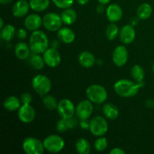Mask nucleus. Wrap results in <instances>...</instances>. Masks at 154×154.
<instances>
[{"mask_svg":"<svg viewBox=\"0 0 154 154\" xmlns=\"http://www.w3.org/2000/svg\"><path fill=\"white\" fill-rule=\"evenodd\" d=\"M48 37L43 31L35 30L32 32L29 41V45L33 54H44L48 48Z\"/></svg>","mask_w":154,"mask_h":154,"instance_id":"2","label":"nucleus"},{"mask_svg":"<svg viewBox=\"0 0 154 154\" xmlns=\"http://www.w3.org/2000/svg\"><path fill=\"white\" fill-rule=\"evenodd\" d=\"M22 147L27 154H42L45 150L43 142L33 137L25 138L23 141Z\"/></svg>","mask_w":154,"mask_h":154,"instance_id":"7","label":"nucleus"},{"mask_svg":"<svg viewBox=\"0 0 154 154\" xmlns=\"http://www.w3.org/2000/svg\"><path fill=\"white\" fill-rule=\"evenodd\" d=\"M102 111L108 120H116L119 117L120 111L117 107L112 103H106L102 107Z\"/></svg>","mask_w":154,"mask_h":154,"instance_id":"21","label":"nucleus"},{"mask_svg":"<svg viewBox=\"0 0 154 154\" xmlns=\"http://www.w3.org/2000/svg\"><path fill=\"white\" fill-rule=\"evenodd\" d=\"M29 63L31 66L36 70H41L45 67V65H46L43 57H41L40 54H33V55L30 58Z\"/></svg>","mask_w":154,"mask_h":154,"instance_id":"30","label":"nucleus"},{"mask_svg":"<svg viewBox=\"0 0 154 154\" xmlns=\"http://www.w3.org/2000/svg\"><path fill=\"white\" fill-rule=\"evenodd\" d=\"M90 130L93 135L103 136L108 130V124L106 119L102 116H96L90 122Z\"/></svg>","mask_w":154,"mask_h":154,"instance_id":"6","label":"nucleus"},{"mask_svg":"<svg viewBox=\"0 0 154 154\" xmlns=\"http://www.w3.org/2000/svg\"><path fill=\"white\" fill-rule=\"evenodd\" d=\"M98 1H99V2L100 3V4L106 5V4H108V3L111 2V0H98Z\"/></svg>","mask_w":154,"mask_h":154,"instance_id":"42","label":"nucleus"},{"mask_svg":"<svg viewBox=\"0 0 154 154\" xmlns=\"http://www.w3.org/2000/svg\"><path fill=\"white\" fill-rule=\"evenodd\" d=\"M57 109L61 118L70 119L72 118L75 114L76 108L70 99H63L59 102Z\"/></svg>","mask_w":154,"mask_h":154,"instance_id":"9","label":"nucleus"},{"mask_svg":"<svg viewBox=\"0 0 154 154\" xmlns=\"http://www.w3.org/2000/svg\"><path fill=\"white\" fill-rule=\"evenodd\" d=\"M45 64L51 68H55L61 63V56L55 48H48L43 54Z\"/></svg>","mask_w":154,"mask_h":154,"instance_id":"12","label":"nucleus"},{"mask_svg":"<svg viewBox=\"0 0 154 154\" xmlns=\"http://www.w3.org/2000/svg\"><path fill=\"white\" fill-rule=\"evenodd\" d=\"M18 118L24 123H30L35 118V111L31 105H22L17 112Z\"/></svg>","mask_w":154,"mask_h":154,"instance_id":"13","label":"nucleus"},{"mask_svg":"<svg viewBox=\"0 0 154 154\" xmlns=\"http://www.w3.org/2000/svg\"><path fill=\"white\" fill-rule=\"evenodd\" d=\"M30 51L29 45L23 42H18L14 48L15 55L20 60H27L30 56Z\"/></svg>","mask_w":154,"mask_h":154,"instance_id":"18","label":"nucleus"},{"mask_svg":"<svg viewBox=\"0 0 154 154\" xmlns=\"http://www.w3.org/2000/svg\"><path fill=\"white\" fill-rule=\"evenodd\" d=\"M119 34V28L117 25H116L114 23H112L110 24L106 29V32H105V35H106V38L109 41H113L117 38V36Z\"/></svg>","mask_w":154,"mask_h":154,"instance_id":"32","label":"nucleus"},{"mask_svg":"<svg viewBox=\"0 0 154 154\" xmlns=\"http://www.w3.org/2000/svg\"><path fill=\"white\" fill-rule=\"evenodd\" d=\"M42 102H43L45 108L48 110H51V111L57 108L59 103V102H57V99H56L54 96L49 94H47L44 96Z\"/></svg>","mask_w":154,"mask_h":154,"instance_id":"31","label":"nucleus"},{"mask_svg":"<svg viewBox=\"0 0 154 154\" xmlns=\"http://www.w3.org/2000/svg\"><path fill=\"white\" fill-rule=\"evenodd\" d=\"M13 0H0V3L2 5H7L11 3Z\"/></svg>","mask_w":154,"mask_h":154,"instance_id":"41","label":"nucleus"},{"mask_svg":"<svg viewBox=\"0 0 154 154\" xmlns=\"http://www.w3.org/2000/svg\"><path fill=\"white\" fill-rule=\"evenodd\" d=\"M20 101L23 105H29L32 101V96L29 93H23L20 96Z\"/></svg>","mask_w":154,"mask_h":154,"instance_id":"35","label":"nucleus"},{"mask_svg":"<svg viewBox=\"0 0 154 154\" xmlns=\"http://www.w3.org/2000/svg\"><path fill=\"white\" fill-rule=\"evenodd\" d=\"M4 26V20H3L2 18H1L0 19V29H2Z\"/></svg>","mask_w":154,"mask_h":154,"instance_id":"43","label":"nucleus"},{"mask_svg":"<svg viewBox=\"0 0 154 154\" xmlns=\"http://www.w3.org/2000/svg\"><path fill=\"white\" fill-rule=\"evenodd\" d=\"M3 106L8 111H16L19 110L21 106V101L16 96H11L5 99Z\"/></svg>","mask_w":154,"mask_h":154,"instance_id":"22","label":"nucleus"},{"mask_svg":"<svg viewBox=\"0 0 154 154\" xmlns=\"http://www.w3.org/2000/svg\"><path fill=\"white\" fill-rule=\"evenodd\" d=\"M30 8L36 12H42L48 9L50 5V0H30Z\"/></svg>","mask_w":154,"mask_h":154,"instance_id":"28","label":"nucleus"},{"mask_svg":"<svg viewBox=\"0 0 154 154\" xmlns=\"http://www.w3.org/2000/svg\"><path fill=\"white\" fill-rule=\"evenodd\" d=\"M16 33L17 32L15 27L13 25L8 24V25L5 26L2 29H1L0 35H1L2 40L5 41V42H10L14 38Z\"/></svg>","mask_w":154,"mask_h":154,"instance_id":"27","label":"nucleus"},{"mask_svg":"<svg viewBox=\"0 0 154 154\" xmlns=\"http://www.w3.org/2000/svg\"><path fill=\"white\" fill-rule=\"evenodd\" d=\"M131 75L135 82L137 83H144V76H145V72L144 69L141 66L135 65L131 69Z\"/></svg>","mask_w":154,"mask_h":154,"instance_id":"29","label":"nucleus"},{"mask_svg":"<svg viewBox=\"0 0 154 154\" xmlns=\"http://www.w3.org/2000/svg\"><path fill=\"white\" fill-rule=\"evenodd\" d=\"M29 8V2L26 0H18L13 5L12 14L15 17H23L28 14Z\"/></svg>","mask_w":154,"mask_h":154,"instance_id":"17","label":"nucleus"},{"mask_svg":"<svg viewBox=\"0 0 154 154\" xmlns=\"http://www.w3.org/2000/svg\"><path fill=\"white\" fill-rule=\"evenodd\" d=\"M75 149L80 154H88L91 151V146L86 138H81L77 140L75 143Z\"/></svg>","mask_w":154,"mask_h":154,"instance_id":"26","label":"nucleus"},{"mask_svg":"<svg viewBox=\"0 0 154 154\" xmlns=\"http://www.w3.org/2000/svg\"><path fill=\"white\" fill-rule=\"evenodd\" d=\"M152 69H153V72H154V63H153V66H152Z\"/></svg>","mask_w":154,"mask_h":154,"instance_id":"44","label":"nucleus"},{"mask_svg":"<svg viewBox=\"0 0 154 154\" xmlns=\"http://www.w3.org/2000/svg\"><path fill=\"white\" fill-rule=\"evenodd\" d=\"M62 20L63 23L66 25H72L77 20V13L74 9L66 8L62 12L61 14Z\"/></svg>","mask_w":154,"mask_h":154,"instance_id":"25","label":"nucleus"},{"mask_svg":"<svg viewBox=\"0 0 154 154\" xmlns=\"http://www.w3.org/2000/svg\"><path fill=\"white\" fill-rule=\"evenodd\" d=\"M59 40L65 44H71L75 41V34L74 31L67 27L60 28L57 32Z\"/></svg>","mask_w":154,"mask_h":154,"instance_id":"20","label":"nucleus"},{"mask_svg":"<svg viewBox=\"0 0 154 154\" xmlns=\"http://www.w3.org/2000/svg\"><path fill=\"white\" fill-rule=\"evenodd\" d=\"M42 22L44 27L51 32L58 31L63 24L61 16L53 12L46 14L42 18Z\"/></svg>","mask_w":154,"mask_h":154,"instance_id":"8","label":"nucleus"},{"mask_svg":"<svg viewBox=\"0 0 154 154\" xmlns=\"http://www.w3.org/2000/svg\"><path fill=\"white\" fill-rule=\"evenodd\" d=\"M147 105L149 108H153L154 107V100L153 99H149L147 102Z\"/></svg>","mask_w":154,"mask_h":154,"instance_id":"39","label":"nucleus"},{"mask_svg":"<svg viewBox=\"0 0 154 154\" xmlns=\"http://www.w3.org/2000/svg\"><path fill=\"white\" fill-rule=\"evenodd\" d=\"M129 59L127 48L123 45H119L114 50L112 54L113 63L118 67H122L126 64Z\"/></svg>","mask_w":154,"mask_h":154,"instance_id":"11","label":"nucleus"},{"mask_svg":"<svg viewBox=\"0 0 154 154\" xmlns=\"http://www.w3.org/2000/svg\"><path fill=\"white\" fill-rule=\"evenodd\" d=\"M78 62L84 68H91L96 63V58L92 53L89 51H82L78 56Z\"/></svg>","mask_w":154,"mask_h":154,"instance_id":"19","label":"nucleus"},{"mask_svg":"<svg viewBox=\"0 0 154 154\" xmlns=\"http://www.w3.org/2000/svg\"><path fill=\"white\" fill-rule=\"evenodd\" d=\"M93 111V102L89 99L82 100L78 104L75 110L77 117L81 120H87L92 115Z\"/></svg>","mask_w":154,"mask_h":154,"instance_id":"10","label":"nucleus"},{"mask_svg":"<svg viewBox=\"0 0 154 154\" xmlns=\"http://www.w3.org/2000/svg\"><path fill=\"white\" fill-rule=\"evenodd\" d=\"M76 120L72 118L70 119H60L57 123V129L59 132H65L69 129H73L76 126Z\"/></svg>","mask_w":154,"mask_h":154,"instance_id":"23","label":"nucleus"},{"mask_svg":"<svg viewBox=\"0 0 154 154\" xmlns=\"http://www.w3.org/2000/svg\"><path fill=\"white\" fill-rule=\"evenodd\" d=\"M144 83H137L127 79H120L114 85V92L123 98L135 96L139 92L141 87H144Z\"/></svg>","mask_w":154,"mask_h":154,"instance_id":"1","label":"nucleus"},{"mask_svg":"<svg viewBox=\"0 0 154 154\" xmlns=\"http://www.w3.org/2000/svg\"><path fill=\"white\" fill-rule=\"evenodd\" d=\"M123 15V10L119 5L111 4L106 8V16L110 22H118L122 19Z\"/></svg>","mask_w":154,"mask_h":154,"instance_id":"14","label":"nucleus"},{"mask_svg":"<svg viewBox=\"0 0 154 154\" xmlns=\"http://www.w3.org/2000/svg\"><path fill=\"white\" fill-rule=\"evenodd\" d=\"M77 2L81 5H87L90 2V0H77Z\"/></svg>","mask_w":154,"mask_h":154,"instance_id":"40","label":"nucleus"},{"mask_svg":"<svg viewBox=\"0 0 154 154\" xmlns=\"http://www.w3.org/2000/svg\"><path fill=\"white\" fill-rule=\"evenodd\" d=\"M81 126L83 129H90V122H87V120H82L81 123Z\"/></svg>","mask_w":154,"mask_h":154,"instance_id":"38","label":"nucleus"},{"mask_svg":"<svg viewBox=\"0 0 154 154\" xmlns=\"http://www.w3.org/2000/svg\"><path fill=\"white\" fill-rule=\"evenodd\" d=\"M111 154H125L126 152L123 150L122 148L120 147H115V148H113L112 150L110 151Z\"/></svg>","mask_w":154,"mask_h":154,"instance_id":"37","label":"nucleus"},{"mask_svg":"<svg viewBox=\"0 0 154 154\" xmlns=\"http://www.w3.org/2000/svg\"><path fill=\"white\" fill-rule=\"evenodd\" d=\"M136 32L134 27L131 25H125L120 31V38L125 45L132 43L135 38Z\"/></svg>","mask_w":154,"mask_h":154,"instance_id":"15","label":"nucleus"},{"mask_svg":"<svg viewBox=\"0 0 154 154\" xmlns=\"http://www.w3.org/2000/svg\"><path fill=\"white\" fill-rule=\"evenodd\" d=\"M42 24H43L42 18L36 14H32L28 15L24 21V26L26 29L32 32L38 30Z\"/></svg>","mask_w":154,"mask_h":154,"instance_id":"16","label":"nucleus"},{"mask_svg":"<svg viewBox=\"0 0 154 154\" xmlns=\"http://www.w3.org/2000/svg\"><path fill=\"white\" fill-rule=\"evenodd\" d=\"M32 87L39 96H45L51 91L52 84L51 80L45 75H37L32 78Z\"/></svg>","mask_w":154,"mask_h":154,"instance_id":"4","label":"nucleus"},{"mask_svg":"<svg viewBox=\"0 0 154 154\" xmlns=\"http://www.w3.org/2000/svg\"><path fill=\"white\" fill-rule=\"evenodd\" d=\"M16 35H17V36L18 38H20L22 40V39H25L26 38L27 32L25 29L21 28V29H19L17 31Z\"/></svg>","mask_w":154,"mask_h":154,"instance_id":"36","label":"nucleus"},{"mask_svg":"<svg viewBox=\"0 0 154 154\" xmlns=\"http://www.w3.org/2000/svg\"><path fill=\"white\" fill-rule=\"evenodd\" d=\"M153 8L149 3H142L137 9V16L141 20H147L151 16Z\"/></svg>","mask_w":154,"mask_h":154,"instance_id":"24","label":"nucleus"},{"mask_svg":"<svg viewBox=\"0 0 154 154\" xmlns=\"http://www.w3.org/2000/svg\"><path fill=\"white\" fill-rule=\"evenodd\" d=\"M43 144L45 150L53 153H59L65 147L64 140L58 135H48L45 138Z\"/></svg>","mask_w":154,"mask_h":154,"instance_id":"5","label":"nucleus"},{"mask_svg":"<svg viewBox=\"0 0 154 154\" xmlns=\"http://www.w3.org/2000/svg\"><path fill=\"white\" fill-rule=\"evenodd\" d=\"M108 140H107L106 138L102 136L99 137V138H97L94 143L95 149H96V150H97L99 152H102L106 150L107 147H108Z\"/></svg>","mask_w":154,"mask_h":154,"instance_id":"33","label":"nucleus"},{"mask_svg":"<svg viewBox=\"0 0 154 154\" xmlns=\"http://www.w3.org/2000/svg\"><path fill=\"white\" fill-rule=\"evenodd\" d=\"M86 95L89 100L93 103L102 104L108 99V92L106 89L99 84H92L86 90Z\"/></svg>","mask_w":154,"mask_h":154,"instance_id":"3","label":"nucleus"},{"mask_svg":"<svg viewBox=\"0 0 154 154\" xmlns=\"http://www.w3.org/2000/svg\"><path fill=\"white\" fill-rule=\"evenodd\" d=\"M52 1L57 7L62 9L69 8L74 3V0H52Z\"/></svg>","mask_w":154,"mask_h":154,"instance_id":"34","label":"nucleus"}]
</instances>
